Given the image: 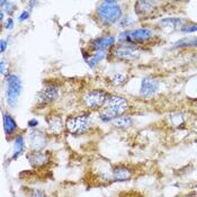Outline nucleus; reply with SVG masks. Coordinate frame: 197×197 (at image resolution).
Returning <instances> with one entry per match:
<instances>
[{"label":"nucleus","instance_id":"f257e3e1","mask_svg":"<svg viewBox=\"0 0 197 197\" xmlns=\"http://www.w3.org/2000/svg\"><path fill=\"white\" fill-rule=\"evenodd\" d=\"M129 108V103L124 97L120 96H111L107 103L105 104L104 109L99 114V118L107 123L114 120L116 117L122 116Z\"/></svg>","mask_w":197,"mask_h":197},{"label":"nucleus","instance_id":"f03ea898","mask_svg":"<svg viewBox=\"0 0 197 197\" xmlns=\"http://www.w3.org/2000/svg\"><path fill=\"white\" fill-rule=\"evenodd\" d=\"M122 8L115 0H106L102 1L97 8L98 19L105 26H111L120 20L122 18Z\"/></svg>","mask_w":197,"mask_h":197},{"label":"nucleus","instance_id":"7ed1b4c3","mask_svg":"<svg viewBox=\"0 0 197 197\" xmlns=\"http://www.w3.org/2000/svg\"><path fill=\"white\" fill-rule=\"evenodd\" d=\"M6 82H7L6 100L10 107H15L19 98V95L22 92V81L16 74H8Z\"/></svg>","mask_w":197,"mask_h":197},{"label":"nucleus","instance_id":"20e7f679","mask_svg":"<svg viewBox=\"0 0 197 197\" xmlns=\"http://www.w3.org/2000/svg\"><path fill=\"white\" fill-rule=\"evenodd\" d=\"M89 116L88 114H79V115L70 116L65 122V127L71 134H81L86 132L89 127Z\"/></svg>","mask_w":197,"mask_h":197},{"label":"nucleus","instance_id":"39448f33","mask_svg":"<svg viewBox=\"0 0 197 197\" xmlns=\"http://www.w3.org/2000/svg\"><path fill=\"white\" fill-rule=\"evenodd\" d=\"M108 95L104 90H91L85 96V103L89 108L104 107L108 100Z\"/></svg>","mask_w":197,"mask_h":197},{"label":"nucleus","instance_id":"423d86ee","mask_svg":"<svg viewBox=\"0 0 197 197\" xmlns=\"http://www.w3.org/2000/svg\"><path fill=\"white\" fill-rule=\"evenodd\" d=\"M113 54L116 59L123 61H133L136 60L140 56V51L134 46H130L126 44H120L116 46L113 51Z\"/></svg>","mask_w":197,"mask_h":197},{"label":"nucleus","instance_id":"0eeeda50","mask_svg":"<svg viewBox=\"0 0 197 197\" xmlns=\"http://www.w3.org/2000/svg\"><path fill=\"white\" fill-rule=\"evenodd\" d=\"M159 89V81L157 79L152 77H145L142 79L141 87H140V95L145 97V98H150L152 96L155 95V92Z\"/></svg>","mask_w":197,"mask_h":197},{"label":"nucleus","instance_id":"6e6552de","mask_svg":"<svg viewBox=\"0 0 197 197\" xmlns=\"http://www.w3.org/2000/svg\"><path fill=\"white\" fill-rule=\"evenodd\" d=\"M116 39L113 35H105V36H99L96 37L90 42V47L94 50V52L97 51H105L107 48L115 46Z\"/></svg>","mask_w":197,"mask_h":197},{"label":"nucleus","instance_id":"1a4fd4ad","mask_svg":"<svg viewBox=\"0 0 197 197\" xmlns=\"http://www.w3.org/2000/svg\"><path fill=\"white\" fill-rule=\"evenodd\" d=\"M59 97V89L53 85L44 87L37 95V103L42 105L53 103Z\"/></svg>","mask_w":197,"mask_h":197},{"label":"nucleus","instance_id":"9d476101","mask_svg":"<svg viewBox=\"0 0 197 197\" xmlns=\"http://www.w3.org/2000/svg\"><path fill=\"white\" fill-rule=\"evenodd\" d=\"M30 144L32 151H42L46 145V136L43 132L33 130L30 132Z\"/></svg>","mask_w":197,"mask_h":197},{"label":"nucleus","instance_id":"9b49d317","mask_svg":"<svg viewBox=\"0 0 197 197\" xmlns=\"http://www.w3.org/2000/svg\"><path fill=\"white\" fill-rule=\"evenodd\" d=\"M27 159L33 167H42L50 161L48 154L43 151H32L27 154Z\"/></svg>","mask_w":197,"mask_h":197},{"label":"nucleus","instance_id":"f8f14e48","mask_svg":"<svg viewBox=\"0 0 197 197\" xmlns=\"http://www.w3.org/2000/svg\"><path fill=\"white\" fill-rule=\"evenodd\" d=\"M2 122H4V130L7 137H10L11 135H14L18 129L15 118L9 113H4L2 114Z\"/></svg>","mask_w":197,"mask_h":197},{"label":"nucleus","instance_id":"ddd939ff","mask_svg":"<svg viewBox=\"0 0 197 197\" xmlns=\"http://www.w3.org/2000/svg\"><path fill=\"white\" fill-rule=\"evenodd\" d=\"M132 171L129 168L124 167V166H118L116 167L113 172H111V177L115 181H126L132 178Z\"/></svg>","mask_w":197,"mask_h":197},{"label":"nucleus","instance_id":"4468645a","mask_svg":"<svg viewBox=\"0 0 197 197\" xmlns=\"http://www.w3.org/2000/svg\"><path fill=\"white\" fill-rule=\"evenodd\" d=\"M25 152V141H24V136L22 134H17L15 137V142H14V150L11 159L13 160H17L23 153Z\"/></svg>","mask_w":197,"mask_h":197},{"label":"nucleus","instance_id":"2eb2a0df","mask_svg":"<svg viewBox=\"0 0 197 197\" xmlns=\"http://www.w3.org/2000/svg\"><path fill=\"white\" fill-rule=\"evenodd\" d=\"M155 5H157L155 1H137L135 6V11L140 16H145L153 10Z\"/></svg>","mask_w":197,"mask_h":197},{"label":"nucleus","instance_id":"dca6fc26","mask_svg":"<svg viewBox=\"0 0 197 197\" xmlns=\"http://www.w3.org/2000/svg\"><path fill=\"white\" fill-rule=\"evenodd\" d=\"M186 22L185 19H181V18H164L160 22V25L162 26L163 28H170V30H174V28H177L179 27L180 28L183 27L181 24H184Z\"/></svg>","mask_w":197,"mask_h":197},{"label":"nucleus","instance_id":"f3484780","mask_svg":"<svg viewBox=\"0 0 197 197\" xmlns=\"http://www.w3.org/2000/svg\"><path fill=\"white\" fill-rule=\"evenodd\" d=\"M47 124H48V129L52 133L54 134H59V133L63 130V123L60 117H56V116H52L50 120H47Z\"/></svg>","mask_w":197,"mask_h":197},{"label":"nucleus","instance_id":"a211bd4d","mask_svg":"<svg viewBox=\"0 0 197 197\" xmlns=\"http://www.w3.org/2000/svg\"><path fill=\"white\" fill-rule=\"evenodd\" d=\"M132 124H133L132 117L125 116V115L118 116V117H116L115 120H113V125H114L115 127H118V129H127V127H130Z\"/></svg>","mask_w":197,"mask_h":197},{"label":"nucleus","instance_id":"6ab92c4d","mask_svg":"<svg viewBox=\"0 0 197 197\" xmlns=\"http://www.w3.org/2000/svg\"><path fill=\"white\" fill-rule=\"evenodd\" d=\"M105 55H106V52L105 51H97L91 53V56H90V59L88 60V65H89L90 68H95L105 58Z\"/></svg>","mask_w":197,"mask_h":197},{"label":"nucleus","instance_id":"aec40b11","mask_svg":"<svg viewBox=\"0 0 197 197\" xmlns=\"http://www.w3.org/2000/svg\"><path fill=\"white\" fill-rule=\"evenodd\" d=\"M197 46V37H185L177 41L174 47H190Z\"/></svg>","mask_w":197,"mask_h":197},{"label":"nucleus","instance_id":"412c9836","mask_svg":"<svg viewBox=\"0 0 197 197\" xmlns=\"http://www.w3.org/2000/svg\"><path fill=\"white\" fill-rule=\"evenodd\" d=\"M169 120H170V124H171V126L178 127V126H180L181 124H184L185 117L183 116V114L177 113V114H171V115H169Z\"/></svg>","mask_w":197,"mask_h":197},{"label":"nucleus","instance_id":"4be33fe9","mask_svg":"<svg viewBox=\"0 0 197 197\" xmlns=\"http://www.w3.org/2000/svg\"><path fill=\"white\" fill-rule=\"evenodd\" d=\"M0 5H1V10H6L7 14H9V15H11L16 10V6L11 1H4V0H1Z\"/></svg>","mask_w":197,"mask_h":197},{"label":"nucleus","instance_id":"5701e85b","mask_svg":"<svg viewBox=\"0 0 197 197\" xmlns=\"http://www.w3.org/2000/svg\"><path fill=\"white\" fill-rule=\"evenodd\" d=\"M125 80H126L125 74L124 73H120V72L114 74L113 78H111V81H113V83L116 85V86H120V85H123V83L125 82Z\"/></svg>","mask_w":197,"mask_h":197},{"label":"nucleus","instance_id":"b1692460","mask_svg":"<svg viewBox=\"0 0 197 197\" xmlns=\"http://www.w3.org/2000/svg\"><path fill=\"white\" fill-rule=\"evenodd\" d=\"M180 30L183 33H194V32H197V24H192V25H184Z\"/></svg>","mask_w":197,"mask_h":197},{"label":"nucleus","instance_id":"393cba45","mask_svg":"<svg viewBox=\"0 0 197 197\" xmlns=\"http://www.w3.org/2000/svg\"><path fill=\"white\" fill-rule=\"evenodd\" d=\"M0 71H1L2 76L6 74L7 71H8V62H6L5 59H1V62H0Z\"/></svg>","mask_w":197,"mask_h":197},{"label":"nucleus","instance_id":"a878e982","mask_svg":"<svg viewBox=\"0 0 197 197\" xmlns=\"http://www.w3.org/2000/svg\"><path fill=\"white\" fill-rule=\"evenodd\" d=\"M30 197H46V196H45V193H44L43 190H41V189H34L32 192Z\"/></svg>","mask_w":197,"mask_h":197},{"label":"nucleus","instance_id":"bb28decb","mask_svg":"<svg viewBox=\"0 0 197 197\" xmlns=\"http://www.w3.org/2000/svg\"><path fill=\"white\" fill-rule=\"evenodd\" d=\"M5 28H6V30H9L14 28V19L11 17H9L8 19H7V22L5 24Z\"/></svg>","mask_w":197,"mask_h":197},{"label":"nucleus","instance_id":"cd10ccee","mask_svg":"<svg viewBox=\"0 0 197 197\" xmlns=\"http://www.w3.org/2000/svg\"><path fill=\"white\" fill-rule=\"evenodd\" d=\"M28 17H30V13H28L27 10H24V11L20 14V16L18 17V20H19V22H24L26 19H28Z\"/></svg>","mask_w":197,"mask_h":197},{"label":"nucleus","instance_id":"c85d7f7f","mask_svg":"<svg viewBox=\"0 0 197 197\" xmlns=\"http://www.w3.org/2000/svg\"><path fill=\"white\" fill-rule=\"evenodd\" d=\"M27 125H28V127H32V129H35L37 125H39V120H35V118H32V120H28V123H27Z\"/></svg>","mask_w":197,"mask_h":197},{"label":"nucleus","instance_id":"c756f323","mask_svg":"<svg viewBox=\"0 0 197 197\" xmlns=\"http://www.w3.org/2000/svg\"><path fill=\"white\" fill-rule=\"evenodd\" d=\"M8 43H7V41L6 39H1V42H0V46H1V52L4 53L6 51V47H7Z\"/></svg>","mask_w":197,"mask_h":197}]
</instances>
